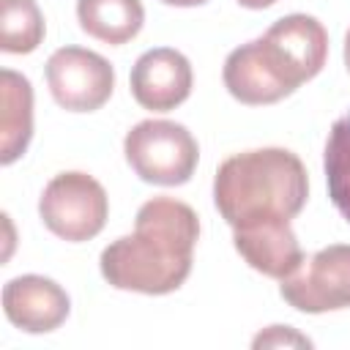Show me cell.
<instances>
[{
  "mask_svg": "<svg viewBox=\"0 0 350 350\" xmlns=\"http://www.w3.org/2000/svg\"><path fill=\"white\" fill-rule=\"evenodd\" d=\"M200 219L175 197H153L137 211L134 232L101 252V276L115 290L167 295L191 273Z\"/></svg>",
  "mask_w": 350,
  "mask_h": 350,
  "instance_id": "1",
  "label": "cell"
},
{
  "mask_svg": "<svg viewBox=\"0 0 350 350\" xmlns=\"http://www.w3.org/2000/svg\"><path fill=\"white\" fill-rule=\"evenodd\" d=\"M309 197L304 161L287 148H254L224 159L213 178V202L235 230L265 219H295Z\"/></svg>",
  "mask_w": 350,
  "mask_h": 350,
  "instance_id": "2",
  "label": "cell"
},
{
  "mask_svg": "<svg viewBox=\"0 0 350 350\" xmlns=\"http://www.w3.org/2000/svg\"><path fill=\"white\" fill-rule=\"evenodd\" d=\"M123 153L129 167L145 180L156 186H180L186 183L200 159L197 139L191 131L175 120H142L137 123L126 139Z\"/></svg>",
  "mask_w": 350,
  "mask_h": 350,
  "instance_id": "3",
  "label": "cell"
},
{
  "mask_svg": "<svg viewBox=\"0 0 350 350\" xmlns=\"http://www.w3.org/2000/svg\"><path fill=\"white\" fill-rule=\"evenodd\" d=\"M38 213L46 230L68 243H82L96 238L109 216V200L104 186L88 172H60L55 175L38 200Z\"/></svg>",
  "mask_w": 350,
  "mask_h": 350,
  "instance_id": "4",
  "label": "cell"
},
{
  "mask_svg": "<svg viewBox=\"0 0 350 350\" xmlns=\"http://www.w3.org/2000/svg\"><path fill=\"white\" fill-rule=\"evenodd\" d=\"M279 295L298 312L323 314L350 306V243H331L282 279Z\"/></svg>",
  "mask_w": 350,
  "mask_h": 350,
  "instance_id": "5",
  "label": "cell"
},
{
  "mask_svg": "<svg viewBox=\"0 0 350 350\" xmlns=\"http://www.w3.org/2000/svg\"><path fill=\"white\" fill-rule=\"evenodd\" d=\"M46 85L63 109L96 112L115 90V68L93 49L60 46L46 60Z\"/></svg>",
  "mask_w": 350,
  "mask_h": 350,
  "instance_id": "6",
  "label": "cell"
},
{
  "mask_svg": "<svg viewBox=\"0 0 350 350\" xmlns=\"http://www.w3.org/2000/svg\"><path fill=\"white\" fill-rule=\"evenodd\" d=\"M260 38L293 88H301L317 77L325 66L328 33L323 22L309 14H287L276 19Z\"/></svg>",
  "mask_w": 350,
  "mask_h": 350,
  "instance_id": "7",
  "label": "cell"
},
{
  "mask_svg": "<svg viewBox=\"0 0 350 350\" xmlns=\"http://www.w3.org/2000/svg\"><path fill=\"white\" fill-rule=\"evenodd\" d=\"M131 96L142 109L170 112L180 107L194 85L191 63L183 52L172 46H156L137 57L131 77Z\"/></svg>",
  "mask_w": 350,
  "mask_h": 350,
  "instance_id": "8",
  "label": "cell"
},
{
  "mask_svg": "<svg viewBox=\"0 0 350 350\" xmlns=\"http://www.w3.org/2000/svg\"><path fill=\"white\" fill-rule=\"evenodd\" d=\"M3 312L11 325L27 334H49L60 328L71 312L68 293L46 276L25 273L3 287Z\"/></svg>",
  "mask_w": 350,
  "mask_h": 350,
  "instance_id": "9",
  "label": "cell"
},
{
  "mask_svg": "<svg viewBox=\"0 0 350 350\" xmlns=\"http://www.w3.org/2000/svg\"><path fill=\"white\" fill-rule=\"evenodd\" d=\"M224 88L230 96L249 107L276 104L284 96H290L295 88L287 82V77L273 63L271 52L265 49L262 38H254L249 44H241L232 49L224 60Z\"/></svg>",
  "mask_w": 350,
  "mask_h": 350,
  "instance_id": "10",
  "label": "cell"
},
{
  "mask_svg": "<svg viewBox=\"0 0 350 350\" xmlns=\"http://www.w3.org/2000/svg\"><path fill=\"white\" fill-rule=\"evenodd\" d=\"M235 252L262 276L287 279L304 262V249L287 219H265L232 230Z\"/></svg>",
  "mask_w": 350,
  "mask_h": 350,
  "instance_id": "11",
  "label": "cell"
},
{
  "mask_svg": "<svg viewBox=\"0 0 350 350\" xmlns=\"http://www.w3.org/2000/svg\"><path fill=\"white\" fill-rule=\"evenodd\" d=\"M33 137V88L27 77L0 71V161L14 164Z\"/></svg>",
  "mask_w": 350,
  "mask_h": 350,
  "instance_id": "12",
  "label": "cell"
},
{
  "mask_svg": "<svg viewBox=\"0 0 350 350\" xmlns=\"http://www.w3.org/2000/svg\"><path fill=\"white\" fill-rule=\"evenodd\" d=\"M79 27L109 46L131 41L145 22L142 0H77Z\"/></svg>",
  "mask_w": 350,
  "mask_h": 350,
  "instance_id": "13",
  "label": "cell"
},
{
  "mask_svg": "<svg viewBox=\"0 0 350 350\" xmlns=\"http://www.w3.org/2000/svg\"><path fill=\"white\" fill-rule=\"evenodd\" d=\"M46 25L36 0H0V49L27 55L44 41Z\"/></svg>",
  "mask_w": 350,
  "mask_h": 350,
  "instance_id": "14",
  "label": "cell"
},
{
  "mask_svg": "<svg viewBox=\"0 0 350 350\" xmlns=\"http://www.w3.org/2000/svg\"><path fill=\"white\" fill-rule=\"evenodd\" d=\"M323 170L334 208L350 221V109L328 131Z\"/></svg>",
  "mask_w": 350,
  "mask_h": 350,
  "instance_id": "15",
  "label": "cell"
},
{
  "mask_svg": "<svg viewBox=\"0 0 350 350\" xmlns=\"http://www.w3.org/2000/svg\"><path fill=\"white\" fill-rule=\"evenodd\" d=\"M252 347L254 350H262V347H312V339H306L304 334H298L290 325H271L252 339Z\"/></svg>",
  "mask_w": 350,
  "mask_h": 350,
  "instance_id": "16",
  "label": "cell"
},
{
  "mask_svg": "<svg viewBox=\"0 0 350 350\" xmlns=\"http://www.w3.org/2000/svg\"><path fill=\"white\" fill-rule=\"evenodd\" d=\"M238 5H243V8H254V11H260V8H268V5H273L276 0H235Z\"/></svg>",
  "mask_w": 350,
  "mask_h": 350,
  "instance_id": "17",
  "label": "cell"
},
{
  "mask_svg": "<svg viewBox=\"0 0 350 350\" xmlns=\"http://www.w3.org/2000/svg\"><path fill=\"white\" fill-rule=\"evenodd\" d=\"M161 3L178 5V8H191V5H202V3H208V0H161Z\"/></svg>",
  "mask_w": 350,
  "mask_h": 350,
  "instance_id": "18",
  "label": "cell"
},
{
  "mask_svg": "<svg viewBox=\"0 0 350 350\" xmlns=\"http://www.w3.org/2000/svg\"><path fill=\"white\" fill-rule=\"evenodd\" d=\"M345 66H347V71H350V30H347V36H345Z\"/></svg>",
  "mask_w": 350,
  "mask_h": 350,
  "instance_id": "19",
  "label": "cell"
}]
</instances>
